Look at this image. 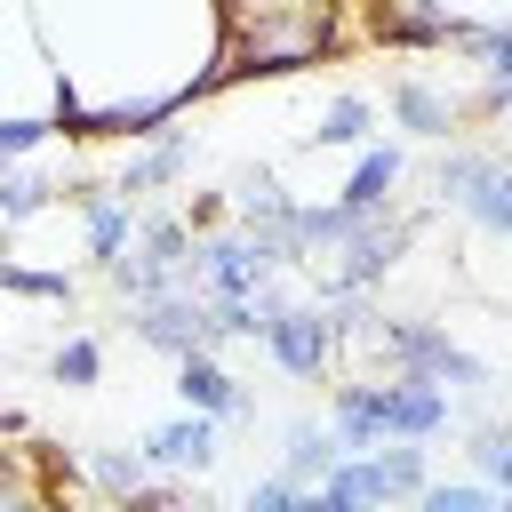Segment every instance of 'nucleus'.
Returning <instances> with one entry per match:
<instances>
[{
  "instance_id": "nucleus-1",
  "label": "nucleus",
  "mask_w": 512,
  "mask_h": 512,
  "mask_svg": "<svg viewBox=\"0 0 512 512\" xmlns=\"http://www.w3.org/2000/svg\"><path fill=\"white\" fill-rule=\"evenodd\" d=\"M32 16L72 136H152L184 96L216 88L224 0H32Z\"/></svg>"
},
{
  "instance_id": "nucleus-2",
  "label": "nucleus",
  "mask_w": 512,
  "mask_h": 512,
  "mask_svg": "<svg viewBox=\"0 0 512 512\" xmlns=\"http://www.w3.org/2000/svg\"><path fill=\"white\" fill-rule=\"evenodd\" d=\"M368 344L384 352V368H400V376H432V384H448V392H488V384H496V368H488L480 352H464V344H456L440 320L376 312Z\"/></svg>"
},
{
  "instance_id": "nucleus-3",
  "label": "nucleus",
  "mask_w": 512,
  "mask_h": 512,
  "mask_svg": "<svg viewBox=\"0 0 512 512\" xmlns=\"http://www.w3.org/2000/svg\"><path fill=\"white\" fill-rule=\"evenodd\" d=\"M408 240H416V216H400V208H368L328 256L304 264V272H312V296H336V288H384V280L400 272Z\"/></svg>"
},
{
  "instance_id": "nucleus-4",
  "label": "nucleus",
  "mask_w": 512,
  "mask_h": 512,
  "mask_svg": "<svg viewBox=\"0 0 512 512\" xmlns=\"http://www.w3.org/2000/svg\"><path fill=\"white\" fill-rule=\"evenodd\" d=\"M432 192H440V208H456L464 224H480V232H512V160H496V152H440V168H432Z\"/></svg>"
},
{
  "instance_id": "nucleus-5",
  "label": "nucleus",
  "mask_w": 512,
  "mask_h": 512,
  "mask_svg": "<svg viewBox=\"0 0 512 512\" xmlns=\"http://www.w3.org/2000/svg\"><path fill=\"white\" fill-rule=\"evenodd\" d=\"M288 376H304V384H320L336 360H344V336H336V320H328V304L320 296H288L272 320H264V336H256Z\"/></svg>"
},
{
  "instance_id": "nucleus-6",
  "label": "nucleus",
  "mask_w": 512,
  "mask_h": 512,
  "mask_svg": "<svg viewBox=\"0 0 512 512\" xmlns=\"http://www.w3.org/2000/svg\"><path fill=\"white\" fill-rule=\"evenodd\" d=\"M128 336L136 344H152V352H216L224 336H216V304L200 296V288H160V296H144V304H128Z\"/></svg>"
},
{
  "instance_id": "nucleus-7",
  "label": "nucleus",
  "mask_w": 512,
  "mask_h": 512,
  "mask_svg": "<svg viewBox=\"0 0 512 512\" xmlns=\"http://www.w3.org/2000/svg\"><path fill=\"white\" fill-rule=\"evenodd\" d=\"M192 272H200V296H256V280H272L288 264L240 224V232H200L192 240Z\"/></svg>"
},
{
  "instance_id": "nucleus-8",
  "label": "nucleus",
  "mask_w": 512,
  "mask_h": 512,
  "mask_svg": "<svg viewBox=\"0 0 512 512\" xmlns=\"http://www.w3.org/2000/svg\"><path fill=\"white\" fill-rule=\"evenodd\" d=\"M176 400L184 408H200V416H216V424H256V392L232 376V368H216V352H176Z\"/></svg>"
},
{
  "instance_id": "nucleus-9",
  "label": "nucleus",
  "mask_w": 512,
  "mask_h": 512,
  "mask_svg": "<svg viewBox=\"0 0 512 512\" xmlns=\"http://www.w3.org/2000/svg\"><path fill=\"white\" fill-rule=\"evenodd\" d=\"M192 160H200V136H192V128H168V120H160V128H152V144L120 160V176H112V192H120V200H144V192H160V184H176V176H184Z\"/></svg>"
},
{
  "instance_id": "nucleus-10",
  "label": "nucleus",
  "mask_w": 512,
  "mask_h": 512,
  "mask_svg": "<svg viewBox=\"0 0 512 512\" xmlns=\"http://www.w3.org/2000/svg\"><path fill=\"white\" fill-rule=\"evenodd\" d=\"M144 456H152V472H208L224 456V424L200 416V408H184V416H168V424L144 432Z\"/></svg>"
},
{
  "instance_id": "nucleus-11",
  "label": "nucleus",
  "mask_w": 512,
  "mask_h": 512,
  "mask_svg": "<svg viewBox=\"0 0 512 512\" xmlns=\"http://www.w3.org/2000/svg\"><path fill=\"white\" fill-rule=\"evenodd\" d=\"M384 112H392L400 136H416V144H440V136H456V120H464V104H456L448 88L416 80V72H400V80L384 88Z\"/></svg>"
},
{
  "instance_id": "nucleus-12",
  "label": "nucleus",
  "mask_w": 512,
  "mask_h": 512,
  "mask_svg": "<svg viewBox=\"0 0 512 512\" xmlns=\"http://www.w3.org/2000/svg\"><path fill=\"white\" fill-rule=\"evenodd\" d=\"M400 176H408V144H384V136H368V144H352V176L336 184V200L344 208H392V192H400Z\"/></svg>"
},
{
  "instance_id": "nucleus-13",
  "label": "nucleus",
  "mask_w": 512,
  "mask_h": 512,
  "mask_svg": "<svg viewBox=\"0 0 512 512\" xmlns=\"http://www.w3.org/2000/svg\"><path fill=\"white\" fill-rule=\"evenodd\" d=\"M64 200L80 208V240H88V264L120 256V248L136 240V200H120L112 184H72Z\"/></svg>"
},
{
  "instance_id": "nucleus-14",
  "label": "nucleus",
  "mask_w": 512,
  "mask_h": 512,
  "mask_svg": "<svg viewBox=\"0 0 512 512\" xmlns=\"http://www.w3.org/2000/svg\"><path fill=\"white\" fill-rule=\"evenodd\" d=\"M368 136H376V96H360V88L328 96L320 120H312V152H352V144H368Z\"/></svg>"
},
{
  "instance_id": "nucleus-15",
  "label": "nucleus",
  "mask_w": 512,
  "mask_h": 512,
  "mask_svg": "<svg viewBox=\"0 0 512 512\" xmlns=\"http://www.w3.org/2000/svg\"><path fill=\"white\" fill-rule=\"evenodd\" d=\"M336 456H344V440H336V424H320V416H296V424L280 432V472L304 480V488H312Z\"/></svg>"
},
{
  "instance_id": "nucleus-16",
  "label": "nucleus",
  "mask_w": 512,
  "mask_h": 512,
  "mask_svg": "<svg viewBox=\"0 0 512 512\" xmlns=\"http://www.w3.org/2000/svg\"><path fill=\"white\" fill-rule=\"evenodd\" d=\"M88 472H96V488H104V496L136 504V496H144V480H152V456H144V448H96V456H88Z\"/></svg>"
},
{
  "instance_id": "nucleus-17",
  "label": "nucleus",
  "mask_w": 512,
  "mask_h": 512,
  "mask_svg": "<svg viewBox=\"0 0 512 512\" xmlns=\"http://www.w3.org/2000/svg\"><path fill=\"white\" fill-rule=\"evenodd\" d=\"M48 200H56V184H48L40 168H16V160L0 168V224H32Z\"/></svg>"
},
{
  "instance_id": "nucleus-18",
  "label": "nucleus",
  "mask_w": 512,
  "mask_h": 512,
  "mask_svg": "<svg viewBox=\"0 0 512 512\" xmlns=\"http://www.w3.org/2000/svg\"><path fill=\"white\" fill-rule=\"evenodd\" d=\"M464 456H472V472L512 504V424H472V448H464Z\"/></svg>"
},
{
  "instance_id": "nucleus-19",
  "label": "nucleus",
  "mask_w": 512,
  "mask_h": 512,
  "mask_svg": "<svg viewBox=\"0 0 512 512\" xmlns=\"http://www.w3.org/2000/svg\"><path fill=\"white\" fill-rule=\"evenodd\" d=\"M48 376H56L64 392H88V384L104 376V344H96V336H64L56 360H48Z\"/></svg>"
},
{
  "instance_id": "nucleus-20",
  "label": "nucleus",
  "mask_w": 512,
  "mask_h": 512,
  "mask_svg": "<svg viewBox=\"0 0 512 512\" xmlns=\"http://www.w3.org/2000/svg\"><path fill=\"white\" fill-rule=\"evenodd\" d=\"M416 504H424V512H488V504H504V496H496L488 480H424Z\"/></svg>"
},
{
  "instance_id": "nucleus-21",
  "label": "nucleus",
  "mask_w": 512,
  "mask_h": 512,
  "mask_svg": "<svg viewBox=\"0 0 512 512\" xmlns=\"http://www.w3.org/2000/svg\"><path fill=\"white\" fill-rule=\"evenodd\" d=\"M8 296H40V304H72V272H40V264H0Z\"/></svg>"
},
{
  "instance_id": "nucleus-22",
  "label": "nucleus",
  "mask_w": 512,
  "mask_h": 512,
  "mask_svg": "<svg viewBox=\"0 0 512 512\" xmlns=\"http://www.w3.org/2000/svg\"><path fill=\"white\" fill-rule=\"evenodd\" d=\"M248 512H304V480H288V472L248 480Z\"/></svg>"
},
{
  "instance_id": "nucleus-23",
  "label": "nucleus",
  "mask_w": 512,
  "mask_h": 512,
  "mask_svg": "<svg viewBox=\"0 0 512 512\" xmlns=\"http://www.w3.org/2000/svg\"><path fill=\"white\" fill-rule=\"evenodd\" d=\"M504 240H512V232H504Z\"/></svg>"
}]
</instances>
